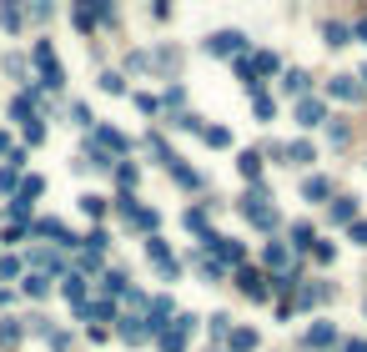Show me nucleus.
I'll use <instances>...</instances> for the list:
<instances>
[{"label":"nucleus","mask_w":367,"mask_h":352,"mask_svg":"<svg viewBox=\"0 0 367 352\" xmlns=\"http://www.w3.org/2000/svg\"><path fill=\"white\" fill-rule=\"evenodd\" d=\"M202 136H206V146H227V141H231V136H227V131H222V126H206V131H202Z\"/></svg>","instance_id":"21"},{"label":"nucleus","mask_w":367,"mask_h":352,"mask_svg":"<svg viewBox=\"0 0 367 352\" xmlns=\"http://www.w3.org/2000/svg\"><path fill=\"white\" fill-rule=\"evenodd\" d=\"M332 337H337V333H332V327H327V322H317V327H312V333H307V342H312V347H327Z\"/></svg>","instance_id":"14"},{"label":"nucleus","mask_w":367,"mask_h":352,"mask_svg":"<svg viewBox=\"0 0 367 352\" xmlns=\"http://www.w3.org/2000/svg\"><path fill=\"white\" fill-rule=\"evenodd\" d=\"M297 121H302V126H322V106H317V101H302V106H297Z\"/></svg>","instance_id":"9"},{"label":"nucleus","mask_w":367,"mask_h":352,"mask_svg":"<svg viewBox=\"0 0 367 352\" xmlns=\"http://www.w3.org/2000/svg\"><path fill=\"white\" fill-rule=\"evenodd\" d=\"M231 347L236 352H252L256 347V333H247V327H242V333H231Z\"/></svg>","instance_id":"16"},{"label":"nucleus","mask_w":367,"mask_h":352,"mask_svg":"<svg viewBox=\"0 0 367 352\" xmlns=\"http://www.w3.org/2000/svg\"><path fill=\"white\" fill-rule=\"evenodd\" d=\"M96 141H101V146H116V151L126 146V136H121V131H111V126H96Z\"/></svg>","instance_id":"12"},{"label":"nucleus","mask_w":367,"mask_h":352,"mask_svg":"<svg viewBox=\"0 0 367 352\" xmlns=\"http://www.w3.org/2000/svg\"><path fill=\"white\" fill-rule=\"evenodd\" d=\"M0 26L15 31V26H20V10H15V6H6V10H0Z\"/></svg>","instance_id":"25"},{"label":"nucleus","mask_w":367,"mask_h":352,"mask_svg":"<svg viewBox=\"0 0 367 352\" xmlns=\"http://www.w3.org/2000/svg\"><path fill=\"white\" fill-rule=\"evenodd\" d=\"M352 237H357V242H367V221H357V226H352Z\"/></svg>","instance_id":"29"},{"label":"nucleus","mask_w":367,"mask_h":352,"mask_svg":"<svg viewBox=\"0 0 367 352\" xmlns=\"http://www.w3.org/2000/svg\"><path fill=\"white\" fill-rule=\"evenodd\" d=\"M26 292H31V297H46L51 282H46V277H26Z\"/></svg>","instance_id":"20"},{"label":"nucleus","mask_w":367,"mask_h":352,"mask_svg":"<svg viewBox=\"0 0 367 352\" xmlns=\"http://www.w3.org/2000/svg\"><path fill=\"white\" fill-rule=\"evenodd\" d=\"M327 192H332V181H327V176H307V186H302V196H307V201H322Z\"/></svg>","instance_id":"7"},{"label":"nucleus","mask_w":367,"mask_h":352,"mask_svg":"<svg viewBox=\"0 0 367 352\" xmlns=\"http://www.w3.org/2000/svg\"><path fill=\"white\" fill-rule=\"evenodd\" d=\"M191 327H197V317H177V327L171 333H161V352H186V337H191Z\"/></svg>","instance_id":"2"},{"label":"nucleus","mask_w":367,"mask_h":352,"mask_svg":"<svg viewBox=\"0 0 367 352\" xmlns=\"http://www.w3.org/2000/svg\"><path fill=\"white\" fill-rule=\"evenodd\" d=\"M352 217H357V201H352V196H342V201L332 206V221H352Z\"/></svg>","instance_id":"11"},{"label":"nucleus","mask_w":367,"mask_h":352,"mask_svg":"<svg viewBox=\"0 0 367 352\" xmlns=\"http://www.w3.org/2000/svg\"><path fill=\"white\" fill-rule=\"evenodd\" d=\"M327 46H348V26H327Z\"/></svg>","instance_id":"22"},{"label":"nucleus","mask_w":367,"mask_h":352,"mask_svg":"<svg viewBox=\"0 0 367 352\" xmlns=\"http://www.w3.org/2000/svg\"><path fill=\"white\" fill-rule=\"evenodd\" d=\"M282 86H287V91H297V96H302V91H307V76H302V71H292V76H287V81H282Z\"/></svg>","instance_id":"23"},{"label":"nucleus","mask_w":367,"mask_h":352,"mask_svg":"<svg viewBox=\"0 0 367 352\" xmlns=\"http://www.w3.org/2000/svg\"><path fill=\"white\" fill-rule=\"evenodd\" d=\"M20 342V327L15 322H0V347H15Z\"/></svg>","instance_id":"18"},{"label":"nucleus","mask_w":367,"mask_h":352,"mask_svg":"<svg viewBox=\"0 0 367 352\" xmlns=\"http://www.w3.org/2000/svg\"><path fill=\"white\" fill-rule=\"evenodd\" d=\"M206 51H211V56H236V51H242V35H236V31H222V35L206 40Z\"/></svg>","instance_id":"5"},{"label":"nucleus","mask_w":367,"mask_h":352,"mask_svg":"<svg viewBox=\"0 0 367 352\" xmlns=\"http://www.w3.org/2000/svg\"><path fill=\"white\" fill-rule=\"evenodd\" d=\"M357 35H362V40H367V20H362V26H357Z\"/></svg>","instance_id":"31"},{"label":"nucleus","mask_w":367,"mask_h":352,"mask_svg":"<svg viewBox=\"0 0 367 352\" xmlns=\"http://www.w3.org/2000/svg\"><path fill=\"white\" fill-rule=\"evenodd\" d=\"M10 186H15V167H6V171H0V192H10Z\"/></svg>","instance_id":"28"},{"label":"nucleus","mask_w":367,"mask_h":352,"mask_svg":"<svg viewBox=\"0 0 367 352\" xmlns=\"http://www.w3.org/2000/svg\"><path fill=\"white\" fill-rule=\"evenodd\" d=\"M348 352H367V342H348Z\"/></svg>","instance_id":"30"},{"label":"nucleus","mask_w":367,"mask_h":352,"mask_svg":"<svg viewBox=\"0 0 367 352\" xmlns=\"http://www.w3.org/2000/svg\"><path fill=\"white\" fill-rule=\"evenodd\" d=\"M227 333H231V317L217 312V317H211V337H227Z\"/></svg>","instance_id":"24"},{"label":"nucleus","mask_w":367,"mask_h":352,"mask_svg":"<svg viewBox=\"0 0 367 352\" xmlns=\"http://www.w3.org/2000/svg\"><path fill=\"white\" fill-rule=\"evenodd\" d=\"M31 196H40V176H26V181H20V206H31Z\"/></svg>","instance_id":"13"},{"label":"nucleus","mask_w":367,"mask_h":352,"mask_svg":"<svg viewBox=\"0 0 367 352\" xmlns=\"http://www.w3.org/2000/svg\"><path fill=\"white\" fill-rule=\"evenodd\" d=\"M166 171H171V176H177L181 186H197V171H186V167H181V161H177V156H171V161H166Z\"/></svg>","instance_id":"10"},{"label":"nucleus","mask_w":367,"mask_h":352,"mask_svg":"<svg viewBox=\"0 0 367 352\" xmlns=\"http://www.w3.org/2000/svg\"><path fill=\"white\" fill-rule=\"evenodd\" d=\"M35 66L46 76V86H60V81H66V71H60V60L51 56V46H35Z\"/></svg>","instance_id":"3"},{"label":"nucleus","mask_w":367,"mask_h":352,"mask_svg":"<svg viewBox=\"0 0 367 352\" xmlns=\"http://www.w3.org/2000/svg\"><path fill=\"white\" fill-rule=\"evenodd\" d=\"M242 217L252 226H262V232H272V226H277V206H267V196H247L242 201Z\"/></svg>","instance_id":"1"},{"label":"nucleus","mask_w":367,"mask_h":352,"mask_svg":"<svg viewBox=\"0 0 367 352\" xmlns=\"http://www.w3.org/2000/svg\"><path fill=\"white\" fill-rule=\"evenodd\" d=\"M292 237H297V246H307V242H312V226H307V221H297V226H292Z\"/></svg>","instance_id":"26"},{"label":"nucleus","mask_w":367,"mask_h":352,"mask_svg":"<svg viewBox=\"0 0 367 352\" xmlns=\"http://www.w3.org/2000/svg\"><path fill=\"white\" fill-rule=\"evenodd\" d=\"M287 262H292V257H287V246H282V242H272V246H267V267H277L282 277H292V272H287Z\"/></svg>","instance_id":"8"},{"label":"nucleus","mask_w":367,"mask_h":352,"mask_svg":"<svg viewBox=\"0 0 367 352\" xmlns=\"http://www.w3.org/2000/svg\"><path fill=\"white\" fill-rule=\"evenodd\" d=\"M146 252H151V262H156V272H161L166 282L177 277V257L166 252V242H156V237H151V242H146Z\"/></svg>","instance_id":"4"},{"label":"nucleus","mask_w":367,"mask_h":352,"mask_svg":"<svg viewBox=\"0 0 367 352\" xmlns=\"http://www.w3.org/2000/svg\"><path fill=\"white\" fill-rule=\"evenodd\" d=\"M242 176H252V181L262 176V161H256V151H247V156H242Z\"/></svg>","instance_id":"19"},{"label":"nucleus","mask_w":367,"mask_h":352,"mask_svg":"<svg viewBox=\"0 0 367 352\" xmlns=\"http://www.w3.org/2000/svg\"><path fill=\"white\" fill-rule=\"evenodd\" d=\"M15 272H20V262L15 257H0V277H15Z\"/></svg>","instance_id":"27"},{"label":"nucleus","mask_w":367,"mask_h":352,"mask_svg":"<svg viewBox=\"0 0 367 352\" xmlns=\"http://www.w3.org/2000/svg\"><path fill=\"white\" fill-rule=\"evenodd\" d=\"M332 91L352 101V96H357V81H352V76H337V81H332Z\"/></svg>","instance_id":"17"},{"label":"nucleus","mask_w":367,"mask_h":352,"mask_svg":"<svg viewBox=\"0 0 367 352\" xmlns=\"http://www.w3.org/2000/svg\"><path fill=\"white\" fill-rule=\"evenodd\" d=\"M242 292H247L252 302H262V297H267V277L256 272V267H247V272H242Z\"/></svg>","instance_id":"6"},{"label":"nucleus","mask_w":367,"mask_h":352,"mask_svg":"<svg viewBox=\"0 0 367 352\" xmlns=\"http://www.w3.org/2000/svg\"><path fill=\"white\" fill-rule=\"evenodd\" d=\"M362 81H367V71H362Z\"/></svg>","instance_id":"32"},{"label":"nucleus","mask_w":367,"mask_h":352,"mask_svg":"<svg viewBox=\"0 0 367 352\" xmlns=\"http://www.w3.org/2000/svg\"><path fill=\"white\" fill-rule=\"evenodd\" d=\"M287 156H292V167H307V161H312V146H307V141H297V146H287Z\"/></svg>","instance_id":"15"}]
</instances>
